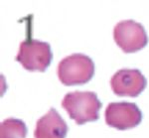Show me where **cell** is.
Returning <instances> with one entry per match:
<instances>
[{"label":"cell","mask_w":149,"mask_h":138,"mask_svg":"<svg viewBox=\"0 0 149 138\" xmlns=\"http://www.w3.org/2000/svg\"><path fill=\"white\" fill-rule=\"evenodd\" d=\"M102 102L93 91H73L65 95L62 106L79 125L97 121L100 118Z\"/></svg>","instance_id":"cell-1"},{"label":"cell","mask_w":149,"mask_h":138,"mask_svg":"<svg viewBox=\"0 0 149 138\" xmlns=\"http://www.w3.org/2000/svg\"><path fill=\"white\" fill-rule=\"evenodd\" d=\"M95 75V63L88 56L81 53L68 56L59 63L58 77L65 86L85 84Z\"/></svg>","instance_id":"cell-2"},{"label":"cell","mask_w":149,"mask_h":138,"mask_svg":"<svg viewBox=\"0 0 149 138\" xmlns=\"http://www.w3.org/2000/svg\"><path fill=\"white\" fill-rule=\"evenodd\" d=\"M53 53L51 45L47 42L35 40L31 34L20 43L16 61L27 71L45 72L51 64Z\"/></svg>","instance_id":"cell-3"},{"label":"cell","mask_w":149,"mask_h":138,"mask_svg":"<svg viewBox=\"0 0 149 138\" xmlns=\"http://www.w3.org/2000/svg\"><path fill=\"white\" fill-rule=\"evenodd\" d=\"M115 43L125 53H135L148 43V36L143 25L134 20H122L114 26Z\"/></svg>","instance_id":"cell-4"},{"label":"cell","mask_w":149,"mask_h":138,"mask_svg":"<svg viewBox=\"0 0 149 138\" xmlns=\"http://www.w3.org/2000/svg\"><path fill=\"white\" fill-rule=\"evenodd\" d=\"M104 117L107 125L118 130H126L140 124L142 113L135 103L121 101L109 103L105 109Z\"/></svg>","instance_id":"cell-5"},{"label":"cell","mask_w":149,"mask_h":138,"mask_svg":"<svg viewBox=\"0 0 149 138\" xmlns=\"http://www.w3.org/2000/svg\"><path fill=\"white\" fill-rule=\"evenodd\" d=\"M147 84L146 77L137 69H121L110 79L112 91L118 96L136 98Z\"/></svg>","instance_id":"cell-6"},{"label":"cell","mask_w":149,"mask_h":138,"mask_svg":"<svg viewBox=\"0 0 149 138\" xmlns=\"http://www.w3.org/2000/svg\"><path fill=\"white\" fill-rule=\"evenodd\" d=\"M68 124L55 108H50L36 123L35 138H66Z\"/></svg>","instance_id":"cell-7"},{"label":"cell","mask_w":149,"mask_h":138,"mask_svg":"<svg viewBox=\"0 0 149 138\" xmlns=\"http://www.w3.org/2000/svg\"><path fill=\"white\" fill-rule=\"evenodd\" d=\"M27 132L25 122L17 118H7L0 124V138H25Z\"/></svg>","instance_id":"cell-8"}]
</instances>
